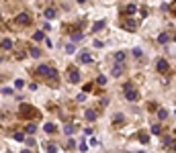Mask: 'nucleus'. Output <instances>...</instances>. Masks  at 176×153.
I'll use <instances>...</instances> for the list:
<instances>
[{"label":"nucleus","instance_id":"nucleus-14","mask_svg":"<svg viewBox=\"0 0 176 153\" xmlns=\"http://www.w3.org/2000/svg\"><path fill=\"white\" fill-rule=\"evenodd\" d=\"M168 41H170V37H168V33H162V35L158 37V43H162V45H164V43H168Z\"/></svg>","mask_w":176,"mask_h":153},{"label":"nucleus","instance_id":"nucleus-23","mask_svg":"<svg viewBox=\"0 0 176 153\" xmlns=\"http://www.w3.org/2000/svg\"><path fill=\"white\" fill-rule=\"evenodd\" d=\"M164 145H166V147H172V145H174V139H172V137H164Z\"/></svg>","mask_w":176,"mask_h":153},{"label":"nucleus","instance_id":"nucleus-5","mask_svg":"<svg viewBox=\"0 0 176 153\" xmlns=\"http://www.w3.org/2000/svg\"><path fill=\"white\" fill-rule=\"evenodd\" d=\"M16 23H19V25H29V23H31V16H29L27 12H19V14H16Z\"/></svg>","mask_w":176,"mask_h":153},{"label":"nucleus","instance_id":"nucleus-28","mask_svg":"<svg viewBox=\"0 0 176 153\" xmlns=\"http://www.w3.org/2000/svg\"><path fill=\"white\" fill-rule=\"evenodd\" d=\"M57 151V147H55V145H51V143H49V145H47V153H55Z\"/></svg>","mask_w":176,"mask_h":153},{"label":"nucleus","instance_id":"nucleus-36","mask_svg":"<svg viewBox=\"0 0 176 153\" xmlns=\"http://www.w3.org/2000/svg\"><path fill=\"white\" fill-rule=\"evenodd\" d=\"M78 2H80V4H84V2H86V0H78Z\"/></svg>","mask_w":176,"mask_h":153},{"label":"nucleus","instance_id":"nucleus-29","mask_svg":"<svg viewBox=\"0 0 176 153\" xmlns=\"http://www.w3.org/2000/svg\"><path fill=\"white\" fill-rule=\"evenodd\" d=\"M78 149H80V151H82V153H86L88 145H86V143H84V141H82V143H80V147H78Z\"/></svg>","mask_w":176,"mask_h":153},{"label":"nucleus","instance_id":"nucleus-26","mask_svg":"<svg viewBox=\"0 0 176 153\" xmlns=\"http://www.w3.org/2000/svg\"><path fill=\"white\" fill-rule=\"evenodd\" d=\"M133 57H137V59L141 57V49H139V47H135V49H133Z\"/></svg>","mask_w":176,"mask_h":153},{"label":"nucleus","instance_id":"nucleus-24","mask_svg":"<svg viewBox=\"0 0 176 153\" xmlns=\"http://www.w3.org/2000/svg\"><path fill=\"white\" fill-rule=\"evenodd\" d=\"M45 16H47V19H53V16H55V10H53V8H47V10H45Z\"/></svg>","mask_w":176,"mask_h":153},{"label":"nucleus","instance_id":"nucleus-20","mask_svg":"<svg viewBox=\"0 0 176 153\" xmlns=\"http://www.w3.org/2000/svg\"><path fill=\"white\" fill-rule=\"evenodd\" d=\"M45 133H55V125L53 122H47L45 125Z\"/></svg>","mask_w":176,"mask_h":153},{"label":"nucleus","instance_id":"nucleus-15","mask_svg":"<svg viewBox=\"0 0 176 153\" xmlns=\"http://www.w3.org/2000/svg\"><path fill=\"white\" fill-rule=\"evenodd\" d=\"M29 55H31V57H39V55H41V51H39L37 47H31V49H29Z\"/></svg>","mask_w":176,"mask_h":153},{"label":"nucleus","instance_id":"nucleus-9","mask_svg":"<svg viewBox=\"0 0 176 153\" xmlns=\"http://www.w3.org/2000/svg\"><path fill=\"white\" fill-rule=\"evenodd\" d=\"M111 74H113L115 78H119L121 74H123V63H117V65L113 68V72H111Z\"/></svg>","mask_w":176,"mask_h":153},{"label":"nucleus","instance_id":"nucleus-39","mask_svg":"<svg viewBox=\"0 0 176 153\" xmlns=\"http://www.w3.org/2000/svg\"><path fill=\"white\" fill-rule=\"evenodd\" d=\"M137 153H143V151H137Z\"/></svg>","mask_w":176,"mask_h":153},{"label":"nucleus","instance_id":"nucleus-2","mask_svg":"<svg viewBox=\"0 0 176 153\" xmlns=\"http://www.w3.org/2000/svg\"><path fill=\"white\" fill-rule=\"evenodd\" d=\"M19 115L23 116V118H29V116H37V110H35L33 106H29V104H21Z\"/></svg>","mask_w":176,"mask_h":153},{"label":"nucleus","instance_id":"nucleus-41","mask_svg":"<svg viewBox=\"0 0 176 153\" xmlns=\"http://www.w3.org/2000/svg\"><path fill=\"white\" fill-rule=\"evenodd\" d=\"M174 131H176V129H174Z\"/></svg>","mask_w":176,"mask_h":153},{"label":"nucleus","instance_id":"nucleus-1","mask_svg":"<svg viewBox=\"0 0 176 153\" xmlns=\"http://www.w3.org/2000/svg\"><path fill=\"white\" fill-rule=\"evenodd\" d=\"M123 92H125V98H127L129 102H135V100L139 98V94H137V90L133 88L131 84H125V86H123Z\"/></svg>","mask_w":176,"mask_h":153},{"label":"nucleus","instance_id":"nucleus-3","mask_svg":"<svg viewBox=\"0 0 176 153\" xmlns=\"http://www.w3.org/2000/svg\"><path fill=\"white\" fill-rule=\"evenodd\" d=\"M37 76H47V78H57V74H55V70L53 68H49V65H39L37 68Z\"/></svg>","mask_w":176,"mask_h":153},{"label":"nucleus","instance_id":"nucleus-21","mask_svg":"<svg viewBox=\"0 0 176 153\" xmlns=\"http://www.w3.org/2000/svg\"><path fill=\"white\" fill-rule=\"evenodd\" d=\"M102 27H104V21H98V23H96V25H94V27H92V31H94V33H96V31H100V29H102Z\"/></svg>","mask_w":176,"mask_h":153},{"label":"nucleus","instance_id":"nucleus-37","mask_svg":"<svg viewBox=\"0 0 176 153\" xmlns=\"http://www.w3.org/2000/svg\"><path fill=\"white\" fill-rule=\"evenodd\" d=\"M172 149H174V151H176V143H174V145H172Z\"/></svg>","mask_w":176,"mask_h":153},{"label":"nucleus","instance_id":"nucleus-6","mask_svg":"<svg viewBox=\"0 0 176 153\" xmlns=\"http://www.w3.org/2000/svg\"><path fill=\"white\" fill-rule=\"evenodd\" d=\"M70 82H72V84H78V82H80V74H78V70H74V68L70 70Z\"/></svg>","mask_w":176,"mask_h":153},{"label":"nucleus","instance_id":"nucleus-8","mask_svg":"<svg viewBox=\"0 0 176 153\" xmlns=\"http://www.w3.org/2000/svg\"><path fill=\"white\" fill-rule=\"evenodd\" d=\"M84 118H86V120H96V112H94L92 108H86V110H84Z\"/></svg>","mask_w":176,"mask_h":153},{"label":"nucleus","instance_id":"nucleus-27","mask_svg":"<svg viewBox=\"0 0 176 153\" xmlns=\"http://www.w3.org/2000/svg\"><path fill=\"white\" fill-rule=\"evenodd\" d=\"M14 139L16 141H25V133H14Z\"/></svg>","mask_w":176,"mask_h":153},{"label":"nucleus","instance_id":"nucleus-7","mask_svg":"<svg viewBox=\"0 0 176 153\" xmlns=\"http://www.w3.org/2000/svg\"><path fill=\"white\" fill-rule=\"evenodd\" d=\"M78 61H80V63H90V61H92V57L88 55L86 51H82V53L78 55Z\"/></svg>","mask_w":176,"mask_h":153},{"label":"nucleus","instance_id":"nucleus-38","mask_svg":"<svg viewBox=\"0 0 176 153\" xmlns=\"http://www.w3.org/2000/svg\"><path fill=\"white\" fill-rule=\"evenodd\" d=\"M21 153H31V151H27V149H25V151H21Z\"/></svg>","mask_w":176,"mask_h":153},{"label":"nucleus","instance_id":"nucleus-25","mask_svg":"<svg viewBox=\"0 0 176 153\" xmlns=\"http://www.w3.org/2000/svg\"><path fill=\"white\" fill-rule=\"evenodd\" d=\"M96 84L104 86V84H107V78H104V76H98V78H96Z\"/></svg>","mask_w":176,"mask_h":153},{"label":"nucleus","instance_id":"nucleus-16","mask_svg":"<svg viewBox=\"0 0 176 153\" xmlns=\"http://www.w3.org/2000/svg\"><path fill=\"white\" fill-rule=\"evenodd\" d=\"M74 131H76V127H74V125H66V127H64V133H66V135H72Z\"/></svg>","mask_w":176,"mask_h":153},{"label":"nucleus","instance_id":"nucleus-31","mask_svg":"<svg viewBox=\"0 0 176 153\" xmlns=\"http://www.w3.org/2000/svg\"><path fill=\"white\" fill-rule=\"evenodd\" d=\"M139 141H141V143H150V137H147V135H141Z\"/></svg>","mask_w":176,"mask_h":153},{"label":"nucleus","instance_id":"nucleus-34","mask_svg":"<svg viewBox=\"0 0 176 153\" xmlns=\"http://www.w3.org/2000/svg\"><path fill=\"white\" fill-rule=\"evenodd\" d=\"M150 110H158V104L156 102H150Z\"/></svg>","mask_w":176,"mask_h":153},{"label":"nucleus","instance_id":"nucleus-32","mask_svg":"<svg viewBox=\"0 0 176 153\" xmlns=\"http://www.w3.org/2000/svg\"><path fill=\"white\" fill-rule=\"evenodd\" d=\"M123 118H125L123 115H115V122H123Z\"/></svg>","mask_w":176,"mask_h":153},{"label":"nucleus","instance_id":"nucleus-13","mask_svg":"<svg viewBox=\"0 0 176 153\" xmlns=\"http://www.w3.org/2000/svg\"><path fill=\"white\" fill-rule=\"evenodd\" d=\"M115 59H117L119 63H123V61H125V51H117V53H115Z\"/></svg>","mask_w":176,"mask_h":153},{"label":"nucleus","instance_id":"nucleus-17","mask_svg":"<svg viewBox=\"0 0 176 153\" xmlns=\"http://www.w3.org/2000/svg\"><path fill=\"white\" fill-rule=\"evenodd\" d=\"M160 133H162V127H160L158 122H156V125H152V135H160Z\"/></svg>","mask_w":176,"mask_h":153},{"label":"nucleus","instance_id":"nucleus-12","mask_svg":"<svg viewBox=\"0 0 176 153\" xmlns=\"http://www.w3.org/2000/svg\"><path fill=\"white\" fill-rule=\"evenodd\" d=\"M82 39H84V35H82L80 31H76V33H72V41H74V43H80Z\"/></svg>","mask_w":176,"mask_h":153},{"label":"nucleus","instance_id":"nucleus-10","mask_svg":"<svg viewBox=\"0 0 176 153\" xmlns=\"http://www.w3.org/2000/svg\"><path fill=\"white\" fill-rule=\"evenodd\" d=\"M135 10H137L135 4H127V6L123 8V14H135Z\"/></svg>","mask_w":176,"mask_h":153},{"label":"nucleus","instance_id":"nucleus-4","mask_svg":"<svg viewBox=\"0 0 176 153\" xmlns=\"http://www.w3.org/2000/svg\"><path fill=\"white\" fill-rule=\"evenodd\" d=\"M156 72L158 74H166L168 72V61L166 59H158L156 61Z\"/></svg>","mask_w":176,"mask_h":153},{"label":"nucleus","instance_id":"nucleus-30","mask_svg":"<svg viewBox=\"0 0 176 153\" xmlns=\"http://www.w3.org/2000/svg\"><path fill=\"white\" fill-rule=\"evenodd\" d=\"M23 86H25L23 80H16V82H14V88H23Z\"/></svg>","mask_w":176,"mask_h":153},{"label":"nucleus","instance_id":"nucleus-35","mask_svg":"<svg viewBox=\"0 0 176 153\" xmlns=\"http://www.w3.org/2000/svg\"><path fill=\"white\" fill-rule=\"evenodd\" d=\"M172 12H174V14H176V2H174V4H172Z\"/></svg>","mask_w":176,"mask_h":153},{"label":"nucleus","instance_id":"nucleus-11","mask_svg":"<svg viewBox=\"0 0 176 153\" xmlns=\"http://www.w3.org/2000/svg\"><path fill=\"white\" fill-rule=\"evenodd\" d=\"M0 47L8 51V49H12V41H10V39H2V43H0Z\"/></svg>","mask_w":176,"mask_h":153},{"label":"nucleus","instance_id":"nucleus-33","mask_svg":"<svg viewBox=\"0 0 176 153\" xmlns=\"http://www.w3.org/2000/svg\"><path fill=\"white\" fill-rule=\"evenodd\" d=\"M66 51H68V53H74V45H72V43H70V45H66Z\"/></svg>","mask_w":176,"mask_h":153},{"label":"nucleus","instance_id":"nucleus-40","mask_svg":"<svg viewBox=\"0 0 176 153\" xmlns=\"http://www.w3.org/2000/svg\"><path fill=\"white\" fill-rule=\"evenodd\" d=\"M174 41H176V37H174Z\"/></svg>","mask_w":176,"mask_h":153},{"label":"nucleus","instance_id":"nucleus-18","mask_svg":"<svg viewBox=\"0 0 176 153\" xmlns=\"http://www.w3.org/2000/svg\"><path fill=\"white\" fill-rule=\"evenodd\" d=\"M33 39H35V41H43V39H45V33H43V31H35Z\"/></svg>","mask_w":176,"mask_h":153},{"label":"nucleus","instance_id":"nucleus-22","mask_svg":"<svg viewBox=\"0 0 176 153\" xmlns=\"http://www.w3.org/2000/svg\"><path fill=\"white\" fill-rule=\"evenodd\" d=\"M25 131H27V133H29V135H33V133H35V131H37V127H35V125H33V122H31V125H27V129H25Z\"/></svg>","mask_w":176,"mask_h":153},{"label":"nucleus","instance_id":"nucleus-19","mask_svg":"<svg viewBox=\"0 0 176 153\" xmlns=\"http://www.w3.org/2000/svg\"><path fill=\"white\" fill-rule=\"evenodd\" d=\"M166 116H168V112H166V108H158V118H160V120H164Z\"/></svg>","mask_w":176,"mask_h":153}]
</instances>
